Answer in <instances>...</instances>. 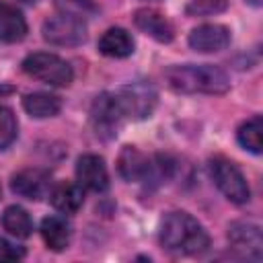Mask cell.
I'll return each instance as SVG.
<instances>
[{"label":"cell","mask_w":263,"mask_h":263,"mask_svg":"<svg viewBox=\"0 0 263 263\" xmlns=\"http://www.w3.org/2000/svg\"><path fill=\"white\" fill-rule=\"evenodd\" d=\"M166 84L185 95H224L230 88L228 74L214 64H185L164 70Z\"/></svg>","instance_id":"cell-1"},{"label":"cell","mask_w":263,"mask_h":263,"mask_svg":"<svg viewBox=\"0 0 263 263\" xmlns=\"http://www.w3.org/2000/svg\"><path fill=\"white\" fill-rule=\"evenodd\" d=\"M160 245L175 255H197L210 247V236L191 214L171 212L160 224Z\"/></svg>","instance_id":"cell-2"},{"label":"cell","mask_w":263,"mask_h":263,"mask_svg":"<svg viewBox=\"0 0 263 263\" xmlns=\"http://www.w3.org/2000/svg\"><path fill=\"white\" fill-rule=\"evenodd\" d=\"M21 66H23L25 74H29L41 82H47L51 86H68L74 80L72 66L55 53H47V51L29 53Z\"/></svg>","instance_id":"cell-3"},{"label":"cell","mask_w":263,"mask_h":263,"mask_svg":"<svg viewBox=\"0 0 263 263\" xmlns=\"http://www.w3.org/2000/svg\"><path fill=\"white\" fill-rule=\"evenodd\" d=\"M210 175L220 189V193L232 203H247L251 197L249 183L242 171L226 156H214L210 160Z\"/></svg>","instance_id":"cell-4"},{"label":"cell","mask_w":263,"mask_h":263,"mask_svg":"<svg viewBox=\"0 0 263 263\" xmlns=\"http://www.w3.org/2000/svg\"><path fill=\"white\" fill-rule=\"evenodd\" d=\"M41 33L43 39L51 45L74 47L86 41V23L76 12H60L45 18Z\"/></svg>","instance_id":"cell-5"},{"label":"cell","mask_w":263,"mask_h":263,"mask_svg":"<svg viewBox=\"0 0 263 263\" xmlns=\"http://www.w3.org/2000/svg\"><path fill=\"white\" fill-rule=\"evenodd\" d=\"M117 103L121 107V113L125 119H146L152 115L158 95L156 88L148 82H129L115 90Z\"/></svg>","instance_id":"cell-6"},{"label":"cell","mask_w":263,"mask_h":263,"mask_svg":"<svg viewBox=\"0 0 263 263\" xmlns=\"http://www.w3.org/2000/svg\"><path fill=\"white\" fill-rule=\"evenodd\" d=\"M121 107L117 103L115 92H101L90 107V123L95 127V134L101 138H113L123 121Z\"/></svg>","instance_id":"cell-7"},{"label":"cell","mask_w":263,"mask_h":263,"mask_svg":"<svg viewBox=\"0 0 263 263\" xmlns=\"http://www.w3.org/2000/svg\"><path fill=\"white\" fill-rule=\"evenodd\" d=\"M187 43L191 49H195L199 53H216V51H222L228 47L230 29L224 25H218V23L199 25L189 33Z\"/></svg>","instance_id":"cell-8"},{"label":"cell","mask_w":263,"mask_h":263,"mask_svg":"<svg viewBox=\"0 0 263 263\" xmlns=\"http://www.w3.org/2000/svg\"><path fill=\"white\" fill-rule=\"evenodd\" d=\"M76 181L82 189L88 191H105L109 187L107 164L99 154H82L76 160Z\"/></svg>","instance_id":"cell-9"},{"label":"cell","mask_w":263,"mask_h":263,"mask_svg":"<svg viewBox=\"0 0 263 263\" xmlns=\"http://www.w3.org/2000/svg\"><path fill=\"white\" fill-rule=\"evenodd\" d=\"M117 171L125 181L138 183V181H146L148 177H152L156 171V164H152V160L138 148L123 146L117 158Z\"/></svg>","instance_id":"cell-10"},{"label":"cell","mask_w":263,"mask_h":263,"mask_svg":"<svg viewBox=\"0 0 263 263\" xmlns=\"http://www.w3.org/2000/svg\"><path fill=\"white\" fill-rule=\"evenodd\" d=\"M10 189L21 197L41 199L49 193L51 179H49V173L43 171V168H25V171H18L12 177Z\"/></svg>","instance_id":"cell-11"},{"label":"cell","mask_w":263,"mask_h":263,"mask_svg":"<svg viewBox=\"0 0 263 263\" xmlns=\"http://www.w3.org/2000/svg\"><path fill=\"white\" fill-rule=\"evenodd\" d=\"M228 240L232 242L234 249L242 251L251 259H261L263 251V234L259 224L253 222H234L228 228Z\"/></svg>","instance_id":"cell-12"},{"label":"cell","mask_w":263,"mask_h":263,"mask_svg":"<svg viewBox=\"0 0 263 263\" xmlns=\"http://www.w3.org/2000/svg\"><path fill=\"white\" fill-rule=\"evenodd\" d=\"M134 25L158 43H171L173 37H175V29H173L171 21L164 14H160L158 10H152V8L136 10L134 12Z\"/></svg>","instance_id":"cell-13"},{"label":"cell","mask_w":263,"mask_h":263,"mask_svg":"<svg viewBox=\"0 0 263 263\" xmlns=\"http://www.w3.org/2000/svg\"><path fill=\"white\" fill-rule=\"evenodd\" d=\"M49 201L62 214H76L84 203V191L78 183L62 181L49 189Z\"/></svg>","instance_id":"cell-14"},{"label":"cell","mask_w":263,"mask_h":263,"mask_svg":"<svg viewBox=\"0 0 263 263\" xmlns=\"http://www.w3.org/2000/svg\"><path fill=\"white\" fill-rule=\"evenodd\" d=\"M27 35V21L23 12L6 2H0V41L18 43Z\"/></svg>","instance_id":"cell-15"},{"label":"cell","mask_w":263,"mask_h":263,"mask_svg":"<svg viewBox=\"0 0 263 263\" xmlns=\"http://www.w3.org/2000/svg\"><path fill=\"white\" fill-rule=\"evenodd\" d=\"M99 51L107 58H127L134 53V37L121 27H111L101 35Z\"/></svg>","instance_id":"cell-16"},{"label":"cell","mask_w":263,"mask_h":263,"mask_svg":"<svg viewBox=\"0 0 263 263\" xmlns=\"http://www.w3.org/2000/svg\"><path fill=\"white\" fill-rule=\"evenodd\" d=\"M41 236H43V242L47 245V249L64 251L70 245L72 228H70L66 218H62V216H47L41 222Z\"/></svg>","instance_id":"cell-17"},{"label":"cell","mask_w":263,"mask_h":263,"mask_svg":"<svg viewBox=\"0 0 263 263\" xmlns=\"http://www.w3.org/2000/svg\"><path fill=\"white\" fill-rule=\"evenodd\" d=\"M23 109L31 117H37V119L53 117L62 109V99L49 92H31L23 99Z\"/></svg>","instance_id":"cell-18"},{"label":"cell","mask_w":263,"mask_h":263,"mask_svg":"<svg viewBox=\"0 0 263 263\" xmlns=\"http://www.w3.org/2000/svg\"><path fill=\"white\" fill-rule=\"evenodd\" d=\"M236 140L245 150H249L253 154H261V150H263V119H261V115H255V117L247 119L245 123H240V127L236 129Z\"/></svg>","instance_id":"cell-19"},{"label":"cell","mask_w":263,"mask_h":263,"mask_svg":"<svg viewBox=\"0 0 263 263\" xmlns=\"http://www.w3.org/2000/svg\"><path fill=\"white\" fill-rule=\"evenodd\" d=\"M2 226L16 238H27L33 232V220L29 212L21 205H10L2 214Z\"/></svg>","instance_id":"cell-20"},{"label":"cell","mask_w":263,"mask_h":263,"mask_svg":"<svg viewBox=\"0 0 263 263\" xmlns=\"http://www.w3.org/2000/svg\"><path fill=\"white\" fill-rule=\"evenodd\" d=\"M228 6V0H189L185 6V12L189 16H208V14H218L224 12Z\"/></svg>","instance_id":"cell-21"},{"label":"cell","mask_w":263,"mask_h":263,"mask_svg":"<svg viewBox=\"0 0 263 263\" xmlns=\"http://www.w3.org/2000/svg\"><path fill=\"white\" fill-rule=\"evenodd\" d=\"M16 119L12 115V111L8 107H2L0 105V148H6L14 142L16 138Z\"/></svg>","instance_id":"cell-22"},{"label":"cell","mask_w":263,"mask_h":263,"mask_svg":"<svg viewBox=\"0 0 263 263\" xmlns=\"http://www.w3.org/2000/svg\"><path fill=\"white\" fill-rule=\"evenodd\" d=\"M25 257V249L12 245L6 238H0V261H18Z\"/></svg>","instance_id":"cell-23"},{"label":"cell","mask_w":263,"mask_h":263,"mask_svg":"<svg viewBox=\"0 0 263 263\" xmlns=\"http://www.w3.org/2000/svg\"><path fill=\"white\" fill-rule=\"evenodd\" d=\"M58 4L60 6H64V8H68L66 12H84V10H92L95 6H92V2L90 0H58Z\"/></svg>","instance_id":"cell-24"},{"label":"cell","mask_w":263,"mask_h":263,"mask_svg":"<svg viewBox=\"0 0 263 263\" xmlns=\"http://www.w3.org/2000/svg\"><path fill=\"white\" fill-rule=\"evenodd\" d=\"M14 88L10 86V84H4V82H0V95H8V92H12Z\"/></svg>","instance_id":"cell-25"},{"label":"cell","mask_w":263,"mask_h":263,"mask_svg":"<svg viewBox=\"0 0 263 263\" xmlns=\"http://www.w3.org/2000/svg\"><path fill=\"white\" fill-rule=\"evenodd\" d=\"M245 2H249V4H253V6H259V4H261V0H245Z\"/></svg>","instance_id":"cell-26"},{"label":"cell","mask_w":263,"mask_h":263,"mask_svg":"<svg viewBox=\"0 0 263 263\" xmlns=\"http://www.w3.org/2000/svg\"><path fill=\"white\" fill-rule=\"evenodd\" d=\"M21 2H27L29 4V2H35V0H21Z\"/></svg>","instance_id":"cell-27"}]
</instances>
